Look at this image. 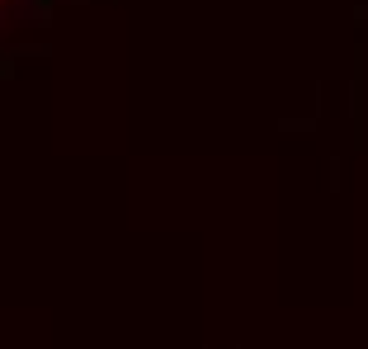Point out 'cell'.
I'll return each instance as SVG.
<instances>
[{"mask_svg":"<svg viewBox=\"0 0 368 349\" xmlns=\"http://www.w3.org/2000/svg\"><path fill=\"white\" fill-rule=\"evenodd\" d=\"M10 71H14V62H10V57H0V80L10 76Z\"/></svg>","mask_w":368,"mask_h":349,"instance_id":"6da1fadb","label":"cell"}]
</instances>
